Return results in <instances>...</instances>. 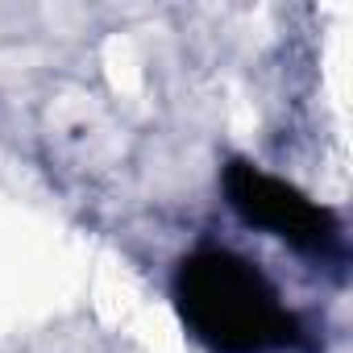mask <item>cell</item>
Instances as JSON below:
<instances>
[{"label":"cell","instance_id":"6da1fadb","mask_svg":"<svg viewBox=\"0 0 353 353\" xmlns=\"http://www.w3.org/2000/svg\"><path fill=\"white\" fill-rule=\"evenodd\" d=\"M188 324L216 353H270L295 341V320L279 307L266 279L225 250L192 254L174 283Z\"/></svg>","mask_w":353,"mask_h":353},{"label":"cell","instance_id":"7a4b0ae2","mask_svg":"<svg viewBox=\"0 0 353 353\" xmlns=\"http://www.w3.org/2000/svg\"><path fill=\"white\" fill-rule=\"evenodd\" d=\"M225 192H229V204L250 225H262V229L279 233L295 250H328L332 237H336V221H332L328 208L312 204L291 183L274 179V174H266L250 162H229Z\"/></svg>","mask_w":353,"mask_h":353}]
</instances>
